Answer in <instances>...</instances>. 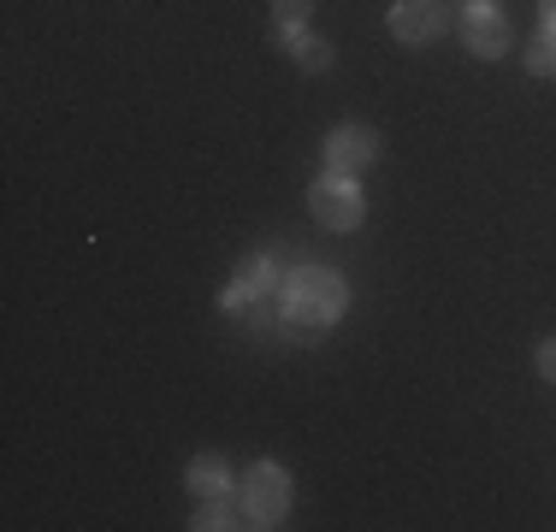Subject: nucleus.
<instances>
[{"label":"nucleus","mask_w":556,"mask_h":532,"mask_svg":"<svg viewBox=\"0 0 556 532\" xmlns=\"http://www.w3.org/2000/svg\"><path fill=\"white\" fill-rule=\"evenodd\" d=\"M527 72H533V77H556V18H545L539 42L527 48Z\"/></svg>","instance_id":"9b49d317"},{"label":"nucleus","mask_w":556,"mask_h":532,"mask_svg":"<svg viewBox=\"0 0 556 532\" xmlns=\"http://www.w3.org/2000/svg\"><path fill=\"white\" fill-rule=\"evenodd\" d=\"M219 308H231V314H237V308H249V296H243L237 284H225V290H219Z\"/></svg>","instance_id":"4468645a"},{"label":"nucleus","mask_w":556,"mask_h":532,"mask_svg":"<svg viewBox=\"0 0 556 532\" xmlns=\"http://www.w3.org/2000/svg\"><path fill=\"white\" fill-rule=\"evenodd\" d=\"M539 12H545V18H556V0H539Z\"/></svg>","instance_id":"2eb2a0df"},{"label":"nucleus","mask_w":556,"mask_h":532,"mask_svg":"<svg viewBox=\"0 0 556 532\" xmlns=\"http://www.w3.org/2000/svg\"><path fill=\"white\" fill-rule=\"evenodd\" d=\"M308 207H314V219L326 225V231H355L362 225V190H355V178H343V172H326V178H314V190H308Z\"/></svg>","instance_id":"7ed1b4c3"},{"label":"nucleus","mask_w":556,"mask_h":532,"mask_svg":"<svg viewBox=\"0 0 556 532\" xmlns=\"http://www.w3.org/2000/svg\"><path fill=\"white\" fill-rule=\"evenodd\" d=\"M273 36H278V42H285L290 53H296V65H302V72H326V65H332V42L308 36L302 24H296V30H273Z\"/></svg>","instance_id":"1a4fd4ad"},{"label":"nucleus","mask_w":556,"mask_h":532,"mask_svg":"<svg viewBox=\"0 0 556 532\" xmlns=\"http://www.w3.org/2000/svg\"><path fill=\"white\" fill-rule=\"evenodd\" d=\"M533 362H539V379H551V384H556V338L539 343V355H533Z\"/></svg>","instance_id":"ddd939ff"},{"label":"nucleus","mask_w":556,"mask_h":532,"mask_svg":"<svg viewBox=\"0 0 556 532\" xmlns=\"http://www.w3.org/2000/svg\"><path fill=\"white\" fill-rule=\"evenodd\" d=\"M374 160H379V130L374 125H338L332 137H326V172L355 178V172H367Z\"/></svg>","instance_id":"39448f33"},{"label":"nucleus","mask_w":556,"mask_h":532,"mask_svg":"<svg viewBox=\"0 0 556 532\" xmlns=\"http://www.w3.org/2000/svg\"><path fill=\"white\" fill-rule=\"evenodd\" d=\"M243 515L249 527H278L290 515V473L278 461H255L243 479Z\"/></svg>","instance_id":"f03ea898"},{"label":"nucleus","mask_w":556,"mask_h":532,"mask_svg":"<svg viewBox=\"0 0 556 532\" xmlns=\"http://www.w3.org/2000/svg\"><path fill=\"white\" fill-rule=\"evenodd\" d=\"M450 30V7L444 0H396L391 7V36L403 48H427Z\"/></svg>","instance_id":"20e7f679"},{"label":"nucleus","mask_w":556,"mask_h":532,"mask_svg":"<svg viewBox=\"0 0 556 532\" xmlns=\"http://www.w3.org/2000/svg\"><path fill=\"white\" fill-rule=\"evenodd\" d=\"M184 485H190L195 497H225V491H231V461H225L219 449H202V456L184 468Z\"/></svg>","instance_id":"0eeeda50"},{"label":"nucleus","mask_w":556,"mask_h":532,"mask_svg":"<svg viewBox=\"0 0 556 532\" xmlns=\"http://www.w3.org/2000/svg\"><path fill=\"white\" fill-rule=\"evenodd\" d=\"M462 48L480 53V60H503L509 53V18L497 7H462Z\"/></svg>","instance_id":"423d86ee"},{"label":"nucleus","mask_w":556,"mask_h":532,"mask_svg":"<svg viewBox=\"0 0 556 532\" xmlns=\"http://www.w3.org/2000/svg\"><path fill=\"white\" fill-rule=\"evenodd\" d=\"M343 308H350V284L332 266H296L285 278V319L302 343H314L326 326H338Z\"/></svg>","instance_id":"f257e3e1"},{"label":"nucleus","mask_w":556,"mask_h":532,"mask_svg":"<svg viewBox=\"0 0 556 532\" xmlns=\"http://www.w3.org/2000/svg\"><path fill=\"white\" fill-rule=\"evenodd\" d=\"M231 284L255 302V296H273V284H285V278H278L273 255H243V261H237V273H231Z\"/></svg>","instance_id":"6e6552de"},{"label":"nucleus","mask_w":556,"mask_h":532,"mask_svg":"<svg viewBox=\"0 0 556 532\" xmlns=\"http://www.w3.org/2000/svg\"><path fill=\"white\" fill-rule=\"evenodd\" d=\"M468 7H480V0H468Z\"/></svg>","instance_id":"dca6fc26"},{"label":"nucleus","mask_w":556,"mask_h":532,"mask_svg":"<svg viewBox=\"0 0 556 532\" xmlns=\"http://www.w3.org/2000/svg\"><path fill=\"white\" fill-rule=\"evenodd\" d=\"M314 0H273V30H296V24H308Z\"/></svg>","instance_id":"f8f14e48"},{"label":"nucleus","mask_w":556,"mask_h":532,"mask_svg":"<svg viewBox=\"0 0 556 532\" xmlns=\"http://www.w3.org/2000/svg\"><path fill=\"white\" fill-rule=\"evenodd\" d=\"M243 503H231V491L225 497H202V509H195V532H219V527H249V515H237Z\"/></svg>","instance_id":"9d476101"}]
</instances>
